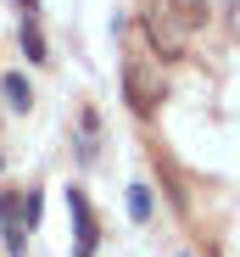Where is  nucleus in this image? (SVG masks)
I'll use <instances>...</instances> for the list:
<instances>
[{"label": "nucleus", "mask_w": 240, "mask_h": 257, "mask_svg": "<svg viewBox=\"0 0 240 257\" xmlns=\"http://www.w3.org/2000/svg\"><path fill=\"white\" fill-rule=\"evenodd\" d=\"M162 95H168L162 73H156L145 56H129V62H123V101H129V112H134V117H151Z\"/></svg>", "instance_id": "1"}, {"label": "nucleus", "mask_w": 240, "mask_h": 257, "mask_svg": "<svg viewBox=\"0 0 240 257\" xmlns=\"http://www.w3.org/2000/svg\"><path fill=\"white\" fill-rule=\"evenodd\" d=\"M140 34H145V45L162 56V62H184V45H190V39H184V23H179L168 6H145V12H140Z\"/></svg>", "instance_id": "2"}, {"label": "nucleus", "mask_w": 240, "mask_h": 257, "mask_svg": "<svg viewBox=\"0 0 240 257\" xmlns=\"http://www.w3.org/2000/svg\"><path fill=\"white\" fill-rule=\"evenodd\" d=\"M67 212H73V257H95L101 229H95V212H90L84 190H67Z\"/></svg>", "instance_id": "3"}, {"label": "nucleus", "mask_w": 240, "mask_h": 257, "mask_svg": "<svg viewBox=\"0 0 240 257\" xmlns=\"http://www.w3.org/2000/svg\"><path fill=\"white\" fill-rule=\"evenodd\" d=\"M73 157H78V162H95V157H101V112H95V106L78 112V146H73Z\"/></svg>", "instance_id": "4"}, {"label": "nucleus", "mask_w": 240, "mask_h": 257, "mask_svg": "<svg viewBox=\"0 0 240 257\" xmlns=\"http://www.w3.org/2000/svg\"><path fill=\"white\" fill-rule=\"evenodd\" d=\"M162 6H168V12H173L184 28H201V23L212 17V6H207V0H162Z\"/></svg>", "instance_id": "5"}, {"label": "nucleus", "mask_w": 240, "mask_h": 257, "mask_svg": "<svg viewBox=\"0 0 240 257\" xmlns=\"http://www.w3.org/2000/svg\"><path fill=\"white\" fill-rule=\"evenodd\" d=\"M0 95L12 101V112H28V106H34V90H28L23 73H6V78H0Z\"/></svg>", "instance_id": "6"}, {"label": "nucleus", "mask_w": 240, "mask_h": 257, "mask_svg": "<svg viewBox=\"0 0 240 257\" xmlns=\"http://www.w3.org/2000/svg\"><path fill=\"white\" fill-rule=\"evenodd\" d=\"M17 39H23V56H28V62H45V56H51V51H45V34H39V23H34V17H23Z\"/></svg>", "instance_id": "7"}, {"label": "nucleus", "mask_w": 240, "mask_h": 257, "mask_svg": "<svg viewBox=\"0 0 240 257\" xmlns=\"http://www.w3.org/2000/svg\"><path fill=\"white\" fill-rule=\"evenodd\" d=\"M151 212H156L151 185H129V218H134V224H151Z\"/></svg>", "instance_id": "8"}, {"label": "nucleus", "mask_w": 240, "mask_h": 257, "mask_svg": "<svg viewBox=\"0 0 240 257\" xmlns=\"http://www.w3.org/2000/svg\"><path fill=\"white\" fill-rule=\"evenodd\" d=\"M162 179H168V201H173L179 212H190V190H184V179L173 174V168H168V162H162Z\"/></svg>", "instance_id": "9"}, {"label": "nucleus", "mask_w": 240, "mask_h": 257, "mask_svg": "<svg viewBox=\"0 0 240 257\" xmlns=\"http://www.w3.org/2000/svg\"><path fill=\"white\" fill-rule=\"evenodd\" d=\"M0 224H23V201H17V190H0Z\"/></svg>", "instance_id": "10"}, {"label": "nucleus", "mask_w": 240, "mask_h": 257, "mask_svg": "<svg viewBox=\"0 0 240 257\" xmlns=\"http://www.w3.org/2000/svg\"><path fill=\"white\" fill-rule=\"evenodd\" d=\"M23 224H28V229L39 224V190H28V207H23Z\"/></svg>", "instance_id": "11"}, {"label": "nucleus", "mask_w": 240, "mask_h": 257, "mask_svg": "<svg viewBox=\"0 0 240 257\" xmlns=\"http://www.w3.org/2000/svg\"><path fill=\"white\" fill-rule=\"evenodd\" d=\"M17 6H23V12H28V17H34V6H39V0H17Z\"/></svg>", "instance_id": "12"}, {"label": "nucleus", "mask_w": 240, "mask_h": 257, "mask_svg": "<svg viewBox=\"0 0 240 257\" xmlns=\"http://www.w3.org/2000/svg\"><path fill=\"white\" fill-rule=\"evenodd\" d=\"M0 174H6V151H0Z\"/></svg>", "instance_id": "13"}, {"label": "nucleus", "mask_w": 240, "mask_h": 257, "mask_svg": "<svg viewBox=\"0 0 240 257\" xmlns=\"http://www.w3.org/2000/svg\"><path fill=\"white\" fill-rule=\"evenodd\" d=\"M212 257H218V251H212Z\"/></svg>", "instance_id": "14"}]
</instances>
